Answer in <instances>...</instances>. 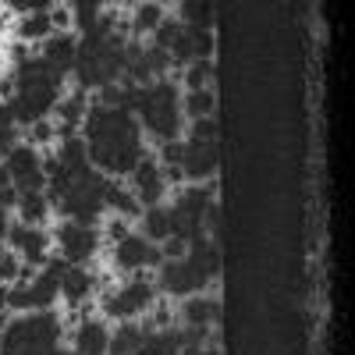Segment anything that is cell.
Masks as SVG:
<instances>
[{
    "mask_svg": "<svg viewBox=\"0 0 355 355\" xmlns=\"http://www.w3.org/2000/svg\"><path fill=\"white\" fill-rule=\"evenodd\" d=\"M153 302H157L153 281H150V277H132L128 284L107 291L103 302H100V309H103V316H114V320H135V316H142V313H150Z\"/></svg>",
    "mask_w": 355,
    "mask_h": 355,
    "instance_id": "cell-1",
    "label": "cell"
},
{
    "mask_svg": "<svg viewBox=\"0 0 355 355\" xmlns=\"http://www.w3.org/2000/svg\"><path fill=\"white\" fill-rule=\"evenodd\" d=\"M214 277L202 270V266L192 259V256H185V259H164L160 266H157V291H164V295H178V299H189V295H202V288L210 284Z\"/></svg>",
    "mask_w": 355,
    "mask_h": 355,
    "instance_id": "cell-2",
    "label": "cell"
},
{
    "mask_svg": "<svg viewBox=\"0 0 355 355\" xmlns=\"http://www.w3.org/2000/svg\"><path fill=\"white\" fill-rule=\"evenodd\" d=\"M53 234H57V245H61V256L71 266H85L100 249V231L96 227H82V224L64 220V224H57Z\"/></svg>",
    "mask_w": 355,
    "mask_h": 355,
    "instance_id": "cell-3",
    "label": "cell"
},
{
    "mask_svg": "<svg viewBox=\"0 0 355 355\" xmlns=\"http://www.w3.org/2000/svg\"><path fill=\"white\" fill-rule=\"evenodd\" d=\"M61 100V85H36V89H25V93H15L11 110H15V125H36L46 121V114L57 107Z\"/></svg>",
    "mask_w": 355,
    "mask_h": 355,
    "instance_id": "cell-4",
    "label": "cell"
},
{
    "mask_svg": "<svg viewBox=\"0 0 355 355\" xmlns=\"http://www.w3.org/2000/svg\"><path fill=\"white\" fill-rule=\"evenodd\" d=\"M217 167H220V150H217V142H196V139L185 142V160H182L185 182L206 185V182H210V178L217 174Z\"/></svg>",
    "mask_w": 355,
    "mask_h": 355,
    "instance_id": "cell-5",
    "label": "cell"
},
{
    "mask_svg": "<svg viewBox=\"0 0 355 355\" xmlns=\"http://www.w3.org/2000/svg\"><path fill=\"white\" fill-rule=\"evenodd\" d=\"M164 256H160V245L146 242L142 234H128L114 245V266L117 270H142V266H160Z\"/></svg>",
    "mask_w": 355,
    "mask_h": 355,
    "instance_id": "cell-6",
    "label": "cell"
},
{
    "mask_svg": "<svg viewBox=\"0 0 355 355\" xmlns=\"http://www.w3.org/2000/svg\"><path fill=\"white\" fill-rule=\"evenodd\" d=\"M132 192H135L139 206H160V199L167 196V182L153 157H142L139 167L132 171Z\"/></svg>",
    "mask_w": 355,
    "mask_h": 355,
    "instance_id": "cell-7",
    "label": "cell"
},
{
    "mask_svg": "<svg viewBox=\"0 0 355 355\" xmlns=\"http://www.w3.org/2000/svg\"><path fill=\"white\" fill-rule=\"evenodd\" d=\"M8 242H11V252H18V259H25L28 266H40L50 259V234H43L40 227L15 224L8 231Z\"/></svg>",
    "mask_w": 355,
    "mask_h": 355,
    "instance_id": "cell-8",
    "label": "cell"
},
{
    "mask_svg": "<svg viewBox=\"0 0 355 355\" xmlns=\"http://www.w3.org/2000/svg\"><path fill=\"white\" fill-rule=\"evenodd\" d=\"M57 210H61V217H68L71 224H82V227H96L100 214L107 210L100 196H89V192H78L71 189L61 202H57Z\"/></svg>",
    "mask_w": 355,
    "mask_h": 355,
    "instance_id": "cell-9",
    "label": "cell"
},
{
    "mask_svg": "<svg viewBox=\"0 0 355 355\" xmlns=\"http://www.w3.org/2000/svg\"><path fill=\"white\" fill-rule=\"evenodd\" d=\"M142 125H146V132H150V135L160 139V146L164 142H174L178 132H182V107H150V110L139 117V128Z\"/></svg>",
    "mask_w": 355,
    "mask_h": 355,
    "instance_id": "cell-10",
    "label": "cell"
},
{
    "mask_svg": "<svg viewBox=\"0 0 355 355\" xmlns=\"http://www.w3.org/2000/svg\"><path fill=\"white\" fill-rule=\"evenodd\" d=\"M43 61L50 64V68H57L61 75H68L71 68H75V57H78V40H75V33H53L46 43H43Z\"/></svg>",
    "mask_w": 355,
    "mask_h": 355,
    "instance_id": "cell-11",
    "label": "cell"
},
{
    "mask_svg": "<svg viewBox=\"0 0 355 355\" xmlns=\"http://www.w3.org/2000/svg\"><path fill=\"white\" fill-rule=\"evenodd\" d=\"M139 234L146 242H167L171 234H174V214H171V206H146V210L139 214Z\"/></svg>",
    "mask_w": 355,
    "mask_h": 355,
    "instance_id": "cell-12",
    "label": "cell"
},
{
    "mask_svg": "<svg viewBox=\"0 0 355 355\" xmlns=\"http://www.w3.org/2000/svg\"><path fill=\"white\" fill-rule=\"evenodd\" d=\"M153 331V323H139V320H121L110 334V345H107V355H132L142 348L146 334Z\"/></svg>",
    "mask_w": 355,
    "mask_h": 355,
    "instance_id": "cell-13",
    "label": "cell"
},
{
    "mask_svg": "<svg viewBox=\"0 0 355 355\" xmlns=\"http://www.w3.org/2000/svg\"><path fill=\"white\" fill-rule=\"evenodd\" d=\"M93 291H96L93 270H85V266H68V274L61 277V299L71 309H78V306H85V299H93Z\"/></svg>",
    "mask_w": 355,
    "mask_h": 355,
    "instance_id": "cell-14",
    "label": "cell"
},
{
    "mask_svg": "<svg viewBox=\"0 0 355 355\" xmlns=\"http://www.w3.org/2000/svg\"><path fill=\"white\" fill-rule=\"evenodd\" d=\"M110 331L103 320H82L75 331V355H107Z\"/></svg>",
    "mask_w": 355,
    "mask_h": 355,
    "instance_id": "cell-15",
    "label": "cell"
},
{
    "mask_svg": "<svg viewBox=\"0 0 355 355\" xmlns=\"http://www.w3.org/2000/svg\"><path fill=\"white\" fill-rule=\"evenodd\" d=\"M182 320L185 327H214L220 320V302L210 299V295H189L182 302Z\"/></svg>",
    "mask_w": 355,
    "mask_h": 355,
    "instance_id": "cell-16",
    "label": "cell"
},
{
    "mask_svg": "<svg viewBox=\"0 0 355 355\" xmlns=\"http://www.w3.org/2000/svg\"><path fill=\"white\" fill-rule=\"evenodd\" d=\"M40 164H43V153L36 150V146H28V142H18L15 150L8 153V160H4L11 182H18V178L33 174V171H40Z\"/></svg>",
    "mask_w": 355,
    "mask_h": 355,
    "instance_id": "cell-17",
    "label": "cell"
},
{
    "mask_svg": "<svg viewBox=\"0 0 355 355\" xmlns=\"http://www.w3.org/2000/svg\"><path fill=\"white\" fill-rule=\"evenodd\" d=\"M103 206H107V210H114L117 217H125V220H132V217L142 214V206H139L135 192L125 189V185H117L114 178H110V185H107V192H103Z\"/></svg>",
    "mask_w": 355,
    "mask_h": 355,
    "instance_id": "cell-18",
    "label": "cell"
},
{
    "mask_svg": "<svg viewBox=\"0 0 355 355\" xmlns=\"http://www.w3.org/2000/svg\"><path fill=\"white\" fill-rule=\"evenodd\" d=\"M15 36H18V43H46L50 36H53V25H50V11L46 15H21L18 21H15Z\"/></svg>",
    "mask_w": 355,
    "mask_h": 355,
    "instance_id": "cell-19",
    "label": "cell"
},
{
    "mask_svg": "<svg viewBox=\"0 0 355 355\" xmlns=\"http://www.w3.org/2000/svg\"><path fill=\"white\" fill-rule=\"evenodd\" d=\"M71 71H75V82H78L82 93H89V89H96V93H100L103 85H110L107 75H103V68H100V61H96V57H89V53H78L75 57V68Z\"/></svg>",
    "mask_w": 355,
    "mask_h": 355,
    "instance_id": "cell-20",
    "label": "cell"
},
{
    "mask_svg": "<svg viewBox=\"0 0 355 355\" xmlns=\"http://www.w3.org/2000/svg\"><path fill=\"white\" fill-rule=\"evenodd\" d=\"M28 291H33V313H43V309H53L57 299H61V281H53L40 270L28 281Z\"/></svg>",
    "mask_w": 355,
    "mask_h": 355,
    "instance_id": "cell-21",
    "label": "cell"
},
{
    "mask_svg": "<svg viewBox=\"0 0 355 355\" xmlns=\"http://www.w3.org/2000/svg\"><path fill=\"white\" fill-rule=\"evenodd\" d=\"M57 160H61V167L75 178L78 171H85V167H89V142H85L82 135L64 139V142H61V150H57Z\"/></svg>",
    "mask_w": 355,
    "mask_h": 355,
    "instance_id": "cell-22",
    "label": "cell"
},
{
    "mask_svg": "<svg viewBox=\"0 0 355 355\" xmlns=\"http://www.w3.org/2000/svg\"><path fill=\"white\" fill-rule=\"evenodd\" d=\"M85 110H89V100H85L82 89H75V93H68V96L57 100V117H61L64 128H75V132H78L82 121H85Z\"/></svg>",
    "mask_w": 355,
    "mask_h": 355,
    "instance_id": "cell-23",
    "label": "cell"
},
{
    "mask_svg": "<svg viewBox=\"0 0 355 355\" xmlns=\"http://www.w3.org/2000/svg\"><path fill=\"white\" fill-rule=\"evenodd\" d=\"M18 217H21V224H28V227H40L43 220H46V214H50V202H46V196L43 192H25V196H18Z\"/></svg>",
    "mask_w": 355,
    "mask_h": 355,
    "instance_id": "cell-24",
    "label": "cell"
},
{
    "mask_svg": "<svg viewBox=\"0 0 355 355\" xmlns=\"http://www.w3.org/2000/svg\"><path fill=\"white\" fill-rule=\"evenodd\" d=\"M214 110H217L214 89H196V93H185V100H182V114H189V121H199V117H214Z\"/></svg>",
    "mask_w": 355,
    "mask_h": 355,
    "instance_id": "cell-25",
    "label": "cell"
},
{
    "mask_svg": "<svg viewBox=\"0 0 355 355\" xmlns=\"http://www.w3.org/2000/svg\"><path fill=\"white\" fill-rule=\"evenodd\" d=\"M160 21H164V8L160 4H135L128 28H132L135 36H142V33H157Z\"/></svg>",
    "mask_w": 355,
    "mask_h": 355,
    "instance_id": "cell-26",
    "label": "cell"
},
{
    "mask_svg": "<svg viewBox=\"0 0 355 355\" xmlns=\"http://www.w3.org/2000/svg\"><path fill=\"white\" fill-rule=\"evenodd\" d=\"M178 11H182L185 28H214V4H196V0H189Z\"/></svg>",
    "mask_w": 355,
    "mask_h": 355,
    "instance_id": "cell-27",
    "label": "cell"
},
{
    "mask_svg": "<svg viewBox=\"0 0 355 355\" xmlns=\"http://www.w3.org/2000/svg\"><path fill=\"white\" fill-rule=\"evenodd\" d=\"M210 78H214V61H192L185 68V75H182L189 93H196V89H210Z\"/></svg>",
    "mask_w": 355,
    "mask_h": 355,
    "instance_id": "cell-28",
    "label": "cell"
},
{
    "mask_svg": "<svg viewBox=\"0 0 355 355\" xmlns=\"http://www.w3.org/2000/svg\"><path fill=\"white\" fill-rule=\"evenodd\" d=\"M100 15H103V8L100 4H71V25L78 28V33L85 36V33H93L96 28V21H100Z\"/></svg>",
    "mask_w": 355,
    "mask_h": 355,
    "instance_id": "cell-29",
    "label": "cell"
},
{
    "mask_svg": "<svg viewBox=\"0 0 355 355\" xmlns=\"http://www.w3.org/2000/svg\"><path fill=\"white\" fill-rule=\"evenodd\" d=\"M189 40H192V53H196V61H214V50H217L214 28H189Z\"/></svg>",
    "mask_w": 355,
    "mask_h": 355,
    "instance_id": "cell-30",
    "label": "cell"
},
{
    "mask_svg": "<svg viewBox=\"0 0 355 355\" xmlns=\"http://www.w3.org/2000/svg\"><path fill=\"white\" fill-rule=\"evenodd\" d=\"M142 53H146V68H150L153 82H157V78H167V75H171L174 61H171V53H167V50H160V46H153V43H150V46H146Z\"/></svg>",
    "mask_w": 355,
    "mask_h": 355,
    "instance_id": "cell-31",
    "label": "cell"
},
{
    "mask_svg": "<svg viewBox=\"0 0 355 355\" xmlns=\"http://www.w3.org/2000/svg\"><path fill=\"white\" fill-rule=\"evenodd\" d=\"M217 135H220V125L214 117H199V121L189 125V139H196V142H217Z\"/></svg>",
    "mask_w": 355,
    "mask_h": 355,
    "instance_id": "cell-32",
    "label": "cell"
},
{
    "mask_svg": "<svg viewBox=\"0 0 355 355\" xmlns=\"http://www.w3.org/2000/svg\"><path fill=\"white\" fill-rule=\"evenodd\" d=\"M21 274V259L11 249H0V284H15Z\"/></svg>",
    "mask_w": 355,
    "mask_h": 355,
    "instance_id": "cell-33",
    "label": "cell"
},
{
    "mask_svg": "<svg viewBox=\"0 0 355 355\" xmlns=\"http://www.w3.org/2000/svg\"><path fill=\"white\" fill-rule=\"evenodd\" d=\"M57 139V125L53 121H36V125H28V146H36V150H40V146H50Z\"/></svg>",
    "mask_w": 355,
    "mask_h": 355,
    "instance_id": "cell-34",
    "label": "cell"
},
{
    "mask_svg": "<svg viewBox=\"0 0 355 355\" xmlns=\"http://www.w3.org/2000/svg\"><path fill=\"white\" fill-rule=\"evenodd\" d=\"M178 33H182V21L164 18V21H160V28L153 33V46H160V50H171V43L178 40Z\"/></svg>",
    "mask_w": 355,
    "mask_h": 355,
    "instance_id": "cell-35",
    "label": "cell"
},
{
    "mask_svg": "<svg viewBox=\"0 0 355 355\" xmlns=\"http://www.w3.org/2000/svg\"><path fill=\"white\" fill-rule=\"evenodd\" d=\"M8 309L33 313V291H28V284H11V291H8Z\"/></svg>",
    "mask_w": 355,
    "mask_h": 355,
    "instance_id": "cell-36",
    "label": "cell"
},
{
    "mask_svg": "<svg viewBox=\"0 0 355 355\" xmlns=\"http://www.w3.org/2000/svg\"><path fill=\"white\" fill-rule=\"evenodd\" d=\"M182 160H185V142L182 139L160 146V167H182Z\"/></svg>",
    "mask_w": 355,
    "mask_h": 355,
    "instance_id": "cell-37",
    "label": "cell"
},
{
    "mask_svg": "<svg viewBox=\"0 0 355 355\" xmlns=\"http://www.w3.org/2000/svg\"><path fill=\"white\" fill-rule=\"evenodd\" d=\"M50 25L57 28V33H71V8L53 4V8H50Z\"/></svg>",
    "mask_w": 355,
    "mask_h": 355,
    "instance_id": "cell-38",
    "label": "cell"
},
{
    "mask_svg": "<svg viewBox=\"0 0 355 355\" xmlns=\"http://www.w3.org/2000/svg\"><path fill=\"white\" fill-rule=\"evenodd\" d=\"M128 220L125 217H110V224H107V234H103V239L110 242V245H117V242H121V239H128Z\"/></svg>",
    "mask_w": 355,
    "mask_h": 355,
    "instance_id": "cell-39",
    "label": "cell"
},
{
    "mask_svg": "<svg viewBox=\"0 0 355 355\" xmlns=\"http://www.w3.org/2000/svg\"><path fill=\"white\" fill-rule=\"evenodd\" d=\"M160 256H164V259H185V256H189V245L171 234L167 242H160Z\"/></svg>",
    "mask_w": 355,
    "mask_h": 355,
    "instance_id": "cell-40",
    "label": "cell"
},
{
    "mask_svg": "<svg viewBox=\"0 0 355 355\" xmlns=\"http://www.w3.org/2000/svg\"><path fill=\"white\" fill-rule=\"evenodd\" d=\"M68 266H71V263H68L64 256H50V259L43 263V274H46V277H53V281H61V277L68 274Z\"/></svg>",
    "mask_w": 355,
    "mask_h": 355,
    "instance_id": "cell-41",
    "label": "cell"
},
{
    "mask_svg": "<svg viewBox=\"0 0 355 355\" xmlns=\"http://www.w3.org/2000/svg\"><path fill=\"white\" fill-rule=\"evenodd\" d=\"M8 53H11V61H15V68H18V64H25L28 57H33V53H28V46H25V43H18V40L11 43V50H8Z\"/></svg>",
    "mask_w": 355,
    "mask_h": 355,
    "instance_id": "cell-42",
    "label": "cell"
},
{
    "mask_svg": "<svg viewBox=\"0 0 355 355\" xmlns=\"http://www.w3.org/2000/svg\"><path fill=\"white\" fill-rule=\"evenodd\" d=\"M8 291H11V284H0V309H8Z\"/></svg>",
    "mask_w": 355,
    "mask_h": 355,
    "instance_id": "cell-43",
    "label": "cell"
},
{
    "mask_svg": "<svg viewBox=\"0 0 355 355\" xmlns=\"http://www.w3.org/2000/svg\"><path fill=\"white\" fill-rule=\"evenodd\" d=\"M8 323H11V320H8V309H0V334L8 331Z\"/></svg>",
    "mask_w": 355,
    "mask_h": 355,
    "instance_id": "cell-44",
    "label": "cell"
},
{
    "mask_svg": "<svg viewBox=\"0 0 355 355\" xmlns=\"http://www.w3.org/2000/svg\"><path fill=\"white\" fill-rule=\"evenodd\" d=\"M132 355H150V352H146V348H139V352H132Z\"/></svg>",
    "mask_w": 355,
    "mask_h": 355,
    "instance_id": "cell-45",
    "label": "cell"
},
{
    "mask_svg": "<svg viewBox=\"0 0 355 355\" xmlns=\"http://www.w3.org/2000/svg\"><path fill=\"white\" fill-rule=\"evenodd\" d=\"M71 355H75V352H71Z\"/></svg>",
    "mask_w": 355,
    "mask_h": 355,
    "instance_id": "cell-46",
    "label": "cell"
}]
</instances>
